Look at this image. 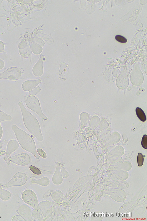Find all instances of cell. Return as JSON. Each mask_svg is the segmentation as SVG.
Wrapping results in <instances>:
<instances>
[{
    "label": "cell",
    "mask_w": 147,
    "mask_h": 221,
    "mask_svg": "<svg viewBox=\"0 0 147 221\" xmlns=\"http://www.w3.org/2000/svg\"><path fill=\"white\" fill-rule=\"evenodd\" d=\"M18 104L21 111L25 127L39 141H42L43 137L38 120L34 115L27 110L22 101H20Z\"/></svg>",
    "instance_id": "cell-1"
},
{
    "label": "cell",
    "mask_w": 147,
    "mask_h": 221,
    "mask_svg": "<svg viewBox=\"0 0 147 221\" xmlns=\"http://www.w3.org/2000/svg\"><path fill=\"white\" fill-rule=\"evenodd\" d=\"M11 128L22 148L33 154L37 159H39L40 156L36 151L35 144L33 138L27 133L16 125H13Z\"/></svg>",
    "instance_id": "cell-2"
},
{
    "label": "cell",
    "mask_w": 147,
    "mask_h": 221,
    "mask_svg": "<svg viewBox=\"0 0 147 221\" xmlns=\"http://www.w3.org/2000/svg\"><path fill=\"white\" fill-rule=\"evenodd\" d=\"M25 103L27 106L31 110L34 111L44 120H46L48 118L43 113L41 109L39 102L36 97L30 96L27 97Z\"/></svg>",
    "instance_id": "cell-3"
},
{
    "label": "cell",
    "mask_w": 147,
    "mask_h": 221,
    "mask_svg": "<svg viewBox=\"0 0 147 221\" xmlns=\"http://www.w3.org/2000/svg\"><path fill=\"white\" fill-rule=\"evenodd\" d=\"M21 68L12 67H10L4 72L0 73V79H7L16 80L24 78L21 76Z\"/></svg>",
    "instance_id": "cell-4"
},
{
    "label": "cell",
    "mask_w": 147,
    "mask_h": 221,
    "mask_svg": "<svg viewBox=\"0 0 147 221\" xmlns=\"http://www.w3.org/2000/svg\"><path fill=\"white\" fill-rule=\"evenodd\" d=\"M27 179V176L24 173L21 172H18L2 187L6 188L13 186H22L26 182Z\"/></svg>",
    "instance_id": "cell-5"
},
{
    "label": "cell",
    "mask_w": 147,
    "mask_h": 221,
    "mask_svg": "<svg viewBox=\"0 0 147 221\" xmlns=\"http://www.w3.org/2000/svg\"><path fill=\"white\" fill-rule=\"evenodd\" d=\"M22 198L24 202L36 210L38 207V201L35 192L30 189L25 190L22 194Z\"/></svg>",
    "instance_id": "cell-6"
},
{
    "label": "cell",
    "mask_w": 147,
    "mask_h": 221,
    "mask_svg": "<svg viewBox=\"0 0 147 221\" xmlns=\"http://www.w3.org/2000/svg\"><path fill=\"white\" fill-rule=\"evenodd\" d=\"M30 157L28 154L22 153L8 158L6 161L8 165L11 161L19 165L26 166L30 163Z\"/></svg>",
    "instance_id": "cell-7"
},
{
    "label": "cell",
    "mask_w": 147,
    "mask_h": 221,
    "mask_svg": "<svg viewBox=\"0 0 147 221\" xmlns=\"http://www.w3.org/2000/svg\"><path fill=\"white\" fill-rule=\"evenodd\" d=\"M19 146V143L16 140H11L9 141L7 144L6 155L4 158V160L6 161L11 154L17 150Z\"/></svg>",
    "instance_id": "cell-8"
},
{
    "label": "cell",
    "mask_w": 147,
    "mask_h": 221,
    "mask_svg": "<svg viewBox=\"0 0 147 221\" xmlns=\"http://www.w3.org/2000/svg\"><path fill=\"white\" fill-rule=\"evenodd\" d=\"M41 82L40 79L36 80H27L23 83L22 87L24 90L28 91L34 88Z\"/></svg>",
    "instance_id": "cell-9"
},
{
    "label": "cell",
    "mask_w": 147,
    "mask_h": 221,
    "mask_svg": "<svg viewBox=\"0 0 147 221\" xmlns=\"http://www.w3.org/2000/svg\"><path fill=\"white\" fill-rule=\"evenodd\" d=\"M44 57L43 55H41L39 59L33 68V73L36 76H40L43 74V60Z\"/></svg>",
    "instance_id": "cell-10"
},
{
    "label": "cell",
    "mask_w": 147,
    "mask_h": 221,
    "mask_svg": "<svg viewBox=\"0 0 147 221\" xmlns=\"http://www.w3.org/2000/svg\"><path fill=\"white\" fill-rule=\"evenodd\" d=\"M126 73H121L116 81L117 86L119 88L123 89L128 86V79Z\"/></svg>",
    "instance_id": "cell-11"
},
{
    "label": "cell",
    "mask_w": 147,
    "mask_h": 221,
    "mask_svg": "<svg viewBox=\"0 0 147 221\" xmlns=\"http://www.w3.org/2000/svg\"><path fill=\"white\" fill-rule=\"evenodd\" d=\"M29 206L26 204H22L18 209L19 213L24 218L29 219L30 216V210Z\"/></svg>",
    "instance_id": "cell-12"
},
{
    "label": "cell",
    "mask_w": 147,
    "mask_h": 221,
    "mask_svg": "<svg viewBox=\"0 0 147 221\" xmlns=\"http://www.w3.org/2000/svg\"><path fill=\"white\" fill-rule=\"evenodd\" d=\"M11 194L8 191L0 188V197L3 200L6 201L10 199Z\"/></svg>",
    "instance_id": "cell-13"
},
{
    "label": "cell",
    "mask_w": 147,
    "mask_h": 221,
    "mask_svg": "<svg viewBox=\"0 0 147 221\" xmlns=\"http://www.w3.org/2000/svg\"><path fill=\"white\" fill-rule=\"evenodd\" d=\"M136 115L139 119L142 122L146 120V114L140 108L137 107L136 108Z\"/></svg>",
    "instance_id": "cell-14"
},
{
    "label": "cell",
    "mask_w": 147,
    "mask_h": 221,
    "mask_svg": "<svg viewBox=\"0 0 147 221\" xmlns=\"http://www.w3.org/2000/svg\"><path fill=\"white\" fill-rule=\"evenodd\" d=\"M31 182L32 183H37L43 186H46L49 184L50 180L48 178L45 177L38 180L33 179Z\"/></svg>",
    "instance_id": "cell-15"
},
{
    "label": "cell",
    "mask_w": 147,
    "mask_h": 221,
    "mask_svg": "<svg viewBox=\"0 0 147 221\" xmlns=\"http://www.w3.org/2000/svg\"><path fill=\"white\" fill-rule=\"evenodd\" d=\"M11 116L6 114L0 110V122L5 121H10L12 119Z\"/></svg>",
    "instance_id": "cell-16"
},
{
    "label": "cell",
    "mask_w": 147,
    "mask_h": 221,
    "mask_svg": "<svg viewBox=\"0 0 147 221\" xmlns=\"http://www.w3.org/2000/svg\"><path fill=\"white\" fill-rule=\"evenodd\" d=\"M137 161L138 166H141L143 163L144 158L143 154L141 153L138 154Z\"/></svg>",
    "instance_id": "cell-17"
},
{
    "label": "cell",
    "mask_w": 147,
    "mask_h": 221,
    "mask_svg": "<svg viewBox=\"0 0 147 221\" xmlns=\"http://www.w3.org/2000/svg\"><path fill=\"white\" fill-rule=\"evenodd\" d=\"M115 39L118 42L122 43H125L127 42L126 38L120 35H116L115 36Z\"/></svg>",
    "instance_id": "cell-18"
},
{
    "label": "cell",
    "mask_w": 147,
    "mask_h": 221,
    "mask_svg": "<svg viewBox=\"0 0 147 221\" xmlns=\"http://www.w3.org/2000/svg\"><path fill=\"white\" fill-rule=\"evenodd\" d=\"M141 143L142 147L145 149H147V135H146L145 134L143 136Z\"/></svg>",
    "instance_id": "cell-19"
},
{
    "label": "cell",
    "mask_w": 147,
    "mask_h": 221,
    "mask_svg": "<svg viewBox=\"0 0 147 221\" xmlns=\"http://www.w3.org/2000/svg\"><path fill=\"white\" fill-rule=\"evenodd\" d=\"M41 90V89L39 86L36 87L29 92V93L31 95H34L37 94Z\"/></svg>",
    "instance_id": "cell-20"
},
{
    "label": "cell",
    "mask_w": 147,
    "mask_h": 221,
    "mask_svg": "<svg viewBox=\"0 0 147 221\" xmlns=\"http://www.w3.org/2000/svg\"><path fill=\"white\" fill-rule=\"evenodd\" d=\"M29 168L31 171L37 175H40L41 174L40 171L36 167L32 166L30 165Z\"/></svg>",
    "instance_id": "cell-21"
},
{
    "label": "cell",
    "mask_w": 147,
    "mask_h": 221,
    "mask_svg": "<svg viewBox=\"0 0 147 221\" xmlns=\"http://www.w3.org/2000/svg\"><path fill=\"white\" fill-rule=\"evenodd\" d=\"M37 151L38 154L42 157L46 158V155L45 152L41 149H37Z\"/></svg>",
    "instance_id": "cell-22"
},
{
    "label": "cell",
    "mask_w": 147,
    "mask_h": 221,
    "mask_svg": "<svg viewBox=\"0 0 147 221\" xmlns=\"http://www.w3.org/2000/svg\"><path fill=\"white\" fill-rule=\"evenodd\" d=\"M25 220L24 218L21 216L16 215L14 216L12 219V221H23Z\"/></svg>",
    "instance_id": "cell-23"
},
{
    "label": "cell",
    "mask_w": 147,
    "mask_h": 221,
    "mask_svg": "<svg viewBox=\"0 0 147 221\" xmlns=\"http://www.w3.org/2000/svg\"><path fill=\"white\" fill-rule=\"evenodd\" d=\"M134 73V75L132 74V75H134V77H135V78H134V80H135V81L136 79V78H137V77L138 78V77H140V78H141V77H143V76H142L141 75L139 76L138 75V74H139L138 73Z\"/></svg>",
    "instance_id": "cell-24"
},
{
    "label": "cell",
    "mask_w": 147,
    "mask_h": 221,
    "mask_svg": "<svg viewBox=\"0 0 147 221\" xmlns=\"http://www.w3.org/2000/svg\"><path fill=\"white\" fill-rule=\"evenodd\" d=\"M4 66V62L2 60H0V69L3 68Z\"/></svg>",
    "instance_id": "cell-25"
},
{
    "label": "cell",
    "mask_w": 147,
    "mask_h": 221,
    "mask_svg": "<svg viewBox=\"0 0 147 221\" xmlns=\"http://www.w3.org/2000/svg\"><path fill=\"white\" fill-rule=\"evenodd\" d=\"M3 134V129L2 127L0 125V140L1 139Z\"/></svg>",
    "instance_id": "cell-26"
}]
</instances>
